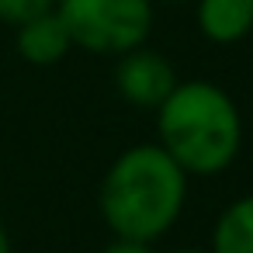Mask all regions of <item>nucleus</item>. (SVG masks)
Here are the masks:
<instances>
[{"mask_svg": "<svg viewBox=\"0 0 253 253\" xmlns=\"http://www.w3.org/2000/svg\"><path fill=\"white\" fill-rule=\"evenodd\" d=\"M73 45L97 56H122L153 32L149 0H56Z\"/></svg>", "mask_w": 253, "mask_h": 253, "instance_id": "obj_3", "label": "nucleus"}, {"mask_svg": "<svg viewBox=\"0 0 253 253\" xmlns=\"http://www.w3.org/2000/svg\"><path fill=\"white\" fill-rule=\"evenodd\" d=\"M173 253H205V250H173Z\"/></svg>", "mask_w": 253, "mask_h": 253, "instance_id": "obj_11", "label": "nucleus"}, {"mask_svg": "<svg viewBox=\"0 0 253 253\" xmlns=\"http://www.w3.org/2000/svg\"><path fill=\"white\" fill-rule=\"evenodd\" d=\"M156 142L187 177H218L243 146V118L229 90L211 80H177L156 108Z\"/></svg>", "mask_w": 253, "mask_h": 253, "instance_id": "obj_2", "label": "nucleus"}, {"mask_svg": "<svg viewBox=\"0 0 253 253\" xmlns=\"http://www.w3.org/2000/svg\"><path fill=\"white\" fill-rule=\"evenodd\" d=\"M177 87V73L163 52H153L146 45H135L118 56L115 63V90L135 104V108H160L170 90Z\"/></svg>", "mask_w": 253, "mask_h": 253, "instance_id": "obj_4", "label": "nucleus"}, {"mask_svg": "<svg viewBox=\"0 0 253 253\" xmlns=\"http://www.w3.org/2000/svg\"><path fill=\"white\" fill-rule=\"evenodd\" d=\"M208 253H253V194H243L222 208Z\"/></svg>", "mask_w": 253, "mask_h": 253, "instance_id": "obj_7", "label": "nucleus"}, {"mask_svg": "<svg viewBox=\"0 0 253 253\" xmlns=\"http://www.w3.org/2000/svg\"><path fill=\"white\" fill-rule=\"evenodd\" d=\"M56 7V0H0V21H7V25H21L28 18H39L45 11Z\"/></svg>", "mask_w": 253, "mask_h": 253, "instance_id": "obj_8", "label": "nucleus"}, {"mask_svg": "<svg viewBox=\"0 0 253 253\" xmlns=\"http://www.w3.org/2000/svg\"><path fill=\"white\" fill-rule=\"evenodd\" d=\"M0 253H11V236H7L4 222H0Z\"/></svg>", "mask_w": 253, "mask_h": 253, "instance_id": "obj_10", "label": "nucleus"}, {"mask_svg": "<svg viewBox=\"0 0 253 253\" xmlns=\"http://www.w3.org/2000/svg\"><path fill=\"white\" fill-rule=\"evenodd\" d=\"M187 173L160 142H139L118 153L101 180L97 208L111 236L156 243L167 236L187 201Z\"/></svg>", "mask_w": 253, "mask_h": 253, "instance_id": "obj_1", "label": "nucleus"}, {"mask_svg": "<svg viewBox=\"0 0 253 253\" xmlns=\"http://www.w3.org/2000/svg\"><path fill=\"white\" fill-rule=\"evenodd\" d=\"M198 32L215 45H236L253 32V0H198Z\"/></svg>", "mask_w": 253, "mask_h": 253, "instance_id": "obj_6", "label": "nucleus"}, {"mask_svg": "<svg viewBox=\"0 0 253 253\" xmlns=\"http://www.w3.org/2000/svg\"><path fill=\"white\" fill-rule=\"evenodd\" d=\"M101 253H153V243H142V239H125V236H115Z\"/></svg>", "mask_w": 253, "mask_h": 253, "instance_id": "obj_9", "label": "nucleus"}, {"mask_svg": "<svg viewBox=\"0 0 253 253\" xmlns=\"http://www.w3.org/2000/svg\"><path fill=\"white\" fill-rule=\"evenodd\" d=\"M70 49H73V39L63 18L56 14V7L18 25V56L32 66H56Z\"/></svg>", "mask_w": 253, "mask_h": 253, "instance_id": "obj_5", "label": "nucleus"}]
</instances>
